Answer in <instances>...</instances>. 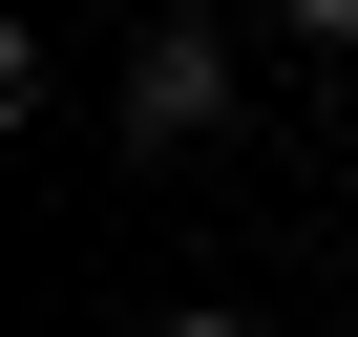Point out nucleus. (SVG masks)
Masks as SVG:
<instances>
[{"instance_id":"1","label":"nucleus","mask_w":358,"mask_h":337,"mask_svg":"<svg viewBox=\"0 0 358 337\" xmlns=\"http://www.w3.org/2000/svg\"><path fill=\"white\" fill-rule=\"evenodd\" d=\"M211 106H232V64H211V43H190V22H169V43H148V64H127V148H190V127H211Z\"/></svg>"},{"instance_id":"2","label":"nucleus","mask_w":358,"mask_h":337,"mask_svg":"<svg viewBox=\"0 0 358 337\" xmlns=\"http://www.w3.org/2000/svg\"><path fill=\"white\" fill-rule=\"evenodd\" d=\"M295 43H358V0H295Z\"/></svg>"},{"instance_id":"3","label":"nucleus","mask_w":358,"mask_h":337,"mask_svg":"<svg viewBox=\"0 0 358 337\" xmlns=\"http://www.w3.org/2000/svg\"><path fill=\"white\" fill-rule=\"evenodd\" d=\"M148 337H253V316H148Z\"/></svg>"}]
</instances>
